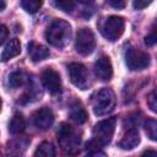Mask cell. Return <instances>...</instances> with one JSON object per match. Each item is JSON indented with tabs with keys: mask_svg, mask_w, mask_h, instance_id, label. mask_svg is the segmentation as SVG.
Segmentation results:
<instances>
[{
	"mask_svg": "<svg viewBox=\"0 0 157 157\" xmlns=\"http://www.w3.org/2000/svg\"><path fill=\"white\" fill-rule=\"evenodd\" d=\"M20 53H21V43L17 38H12L5 44L4 50L1 53V60L6 61L9 59H12V58L17 56Z\"/></svg>",
	"mask_w": 157,
	"mask_h": 157,
	"instance_id": "14",
	"label": "cell"
},
{
	"mask_svg": "<svg viewBox=\"0 0 157 157\" xmlns=\"http://www.w3.org/2000/svg\"><path fill=\"white\" fill-rule=\"evenodd\" d=\"M125 28V21L123 17L120 16H109L107 17L103 23L101 25V33L102 36L110 42L117 40L118 38H120V36L123 34Z\"/></svg>",
	"mask_w": 157,
	"mask_h": 157,
	"instance_id": "5",
	"label": "cell"
},
{
	"mask_svg": "<svg viewBox=\"0 0 157 157\" xmlns=\"http://www.w3.org/2000/svg\"><path fill=\"white\" fill-rule=\"evenodd\" d=\"M53 4L56 9L66 13L71 12L75 9V0H53Z\"/></svg>",
	"mask_w": 157,
	"mask_h": 157,
	"instance_id": "20",
	"label": "cell"
},
{
	"mask_svg": "<svg viewBox=\"0 0 157 157\" xmlns=\"http://www.w3.org/2000/svg\"><path fill=\"white\" fill-rule=\"evenodd\" d=\"M25 129H26V121H25L23 115L21 113H16L11 118V121L9 124V131L12 135H17V134L23 132Z\"/></svg>",
	"mask_w": 157,
	"mask_h": 157,
	"instance_id": "16",
	"label": "cell"
},
{
	"mask_svg": "<svg viewBox=\"0 0 157 157\" xmlns=\"http://www.w3.org/2000/svg\"><path fill=\"white\" fill-rule=\"evenodd\" d=\"M6 37H7V28L5 25H1L0 27V43L4 44V42L6 40Z\"/></svg>",
	"mask_w": 157,
	"mask_h": 157,
	"instance_id": "26",
	"label": "cell"
},
{
	"mask_svg": "<svg viewBox=\"0 0 157 157\" xmlns=\"http://www.w3.org/2000/svg\"><path fill=\"white\" fill-rule=\"evenodd\" d=\"M58 142L61 148L69 153H75L78 148L81 137L80 134L67 123H61L58 129Z\"/></svg>",
	"mask_w": 157,
	"mask_h": 157,
	"instance_id": "3",
	"label": "cell"
},
{
	"mask_svg": "<svg viewBox=\"0 0 157 157\" xmlns=\"http://www.w3.org/2000/svg\"><path fill=\"white\" fill-rule=\"evenodd\" d=\"M28 54H29L32 61L38 63L49 56V49L42 44L36 43V42H29L28 43Z\"/></svg>",
	"mask_w": 157,
	"mask_h": 157,
	"instance_id": "13",
	"label": "cell"
},
{
	"mask_svg": "<svg viewBox=\"0 0 157 157\" xmlns=\"http://www.w3.org/2000/svg\"><path fill=\"white\" fill-rule=\"evenodd\" d=\"M67 71H69L71 82L76 87H78L80 90H86L88 87L90 76H88V71L85 65H82L80 63H71L67 66Z\"/></svg>",
	"mask_w": 157,
	"mask_h": 157,
	"instance_id": "8",
	"label": "cell"
},
{
	"mask_svg": "<svg viewBox=\"0 0 157 157\" xmlns=\"http://www.w3.org/2000/svg\"><path fill=\"white\" fill-rule=\"evenodd\" d=\"M148 105L153 112H157V90L148 96Z\"/></svg>",
	"mask_w": 157,
	"mask_h": 157,
	"instance_id": "23",
	"label": "cell"
},
{
	"mask_svg": "<svg viewBox=\"0 0 157 157\" xmlns=\"http://www.w3.org/2000/svg\"><path fill=\"white\" fill-rule=\"evenodd\" d=\"M144 128L147 137L157 142V119H147L144 123Z\"/></svg>",
	"mask_w": 157,
	"mask_h": 157,
	"instance_id": "17",
	"label": "cell"
},
{
	"mask_svg": "<svg viewBox=\"0 0 157 157\" xmlns=\"http://www.w3.org/2000/svg\"><path fill=\"white\" fill-rule=\"evenodd\" d=\"M151 1L152 0H132V6L136 10H141V9H145L147 5H150Z\"/></svg>",
	"mask_w": 157,
	"mask_h": 157,
	"instance_id": "24",
	"label": "cell"
},
{
	"mask_svg": "<svg viewBox=\"0 0 157 157\" xmlns=\"http://www.w3.org/2000/svg\"><path fill=\"white\" fill-rule=\"evenodd\" d=\"M70 118L77 124H83L87 120V112L80 101H74L70 104Z\"/></svg>",
	"mask_w": 157,
	"mask_h": 157,
	"instance_id": "15",
	"label": "cell"
},
{
	"mask_svg": "<svg viewBox=\"0 0 157 157\" xmlns=\"http://www.w3.org/2000/svg\"><path fill=\"white\" fill-rule=\"evenodd\" d=\"M115 94L110 88H102L92 96V109L96 115H105L115 107Z\"/></svg>",
	"mask_w": 157,
	"mask_h": 157,
	"instance_id": "2",
	"label": "cell"
},
{
	"mask_svg": "<svg viewBox=\"0 0 157 157\" xmlns=\"http://www.w3.org/2000/svg\"><path fill=\"white\" fill-rule=\"evenodd\" d=\"M5 9V0H1V10Z\"/></svg>",
	"mask_w": 157,
	"mask_h": 157,
	"instance_id": "29",
	"label": "cell"
},
{
	"mask_svg": "<svg viewBox=\"0 0 157 157\" xmlns=\"http://www.w3.org/2000/svg\"><path fill=\"white\" fill-rule=\"evenodd\" d=\"M144 155H155V156H157V151H145Z\"/></svg>",
	"mask_w": 157,
	"mask_h": 157,
	"instance_id": "27",
	"label": "cell"
},
{
	"mask_svg": "<svg viewBox=\"0 0 157 157\" xmlns=\"http://www.w3.org/2000/svg\"><path fill=\"white\" fill-rule=\"evenodd\" d=\"M80 2H83V4H88V2H92L93 0H78Z\"/></svg>",
	"mask_w": 157,
	"mask_h": 157,
	"instance_id": "28",
	"label": "cell"
},
{
	"mask_svg": "<svg viewBox=\"0 0 157 157\" xmlns=\"http://www.w3.org/2000/svg\"><path fill=\"white\" fill-rule=\"evenodd\" d=\"M42 83L45 87V90L52 94H56L61 91L60 75L52 67H47L42 72Z\"/></svg>",
	"mask_w": 157,
	"mask_h": 157,
	"instance_id": "9",
	"label": "cell"
},
{
	"mask_svg": "<svg viewBox=\"0 0 157 157\" xmlns=\"http://www.w3.org/2000/svg\"><path fill=\"white\" fill-rule=\"evenodd\" d=\"M115 124L117 119L115 118H108L102 121H98L92 131V141L98 145L99 147L108 145L112 141V137L115 131Z\"/></svg>",
	"mask_w": 157,
	"mask_h": 157,
	"instance_id": "4",
	"label": "cell"
},
{
	"mask_svg": "<svg viewBox=\"0 0 157 157\" xmlns=\"http://www.w3.org/2000/svg\"><path fill=\"white\" fill-rule=\"evenodd\" d=\"M34 156H40V157H54L55 156V148L52 144L49 142H42L38 148L34 152Z\"/></svg>",
	"mask_w": 157,
	"mask_h": 157,
	"instance_id": "18",
	"label": "cell"
},
{
	"mask_svg": "<svg viewBox=\"0 0 157 157\" xmlns=\"http://www.w3.org/2000/svg\"><path fill=\"white\" fill-rule=\"evenodd\" d=\"M125 64L131 71L144 70L150 65V55L142 50L130 47L125 53Z\"/></svg>",
	"mask_w": 157,
	"mask_h": 157,
	"instance_id": "6",
	"label": "cell"
},
{
	"mask_svg": "<svg viewBox=\"0 0 157 157\" xmlns=\"http://www.w3.org/2000/svg\"><path fill=\"white\" fill-rule=\"evenodd\" d=\"M43 1L44 0H21V6L23 7L25 11L29 13H34L42 7Z\"/></svg>",
	"mask_w": 157,
	"mask_h": 157,
	"instance_id": "19",
	"label": "cell"
},
{
	"mask_svg": "<svg viewBox=\"0 0 157 157\" xmlns=\"http://www.w3.org/2000/svg\"><path fill=\"white\" fill-rule=\"evenodd\" d=\"M96 48V39L94 34L88 28H81L77 32L76 40H75V49L81 55H90L93 53Z\"/></svg>",
	"mask_w": 157,
	"mask_h": 157,
	"instance_id": "7",
	"label": "cell"
},
{
	"mask_svg": "<svg viewBox=\"0 0 157 157\" xmlns=\"http://www.w3.org/2000/svg\"><path fill=\"white\" fill-rule=\"evenodd\" d=\"M94 74L96 76L102 81H108L113 76V66L110 63V59L105 55H102L97 59L94 63Z\"/></svg>",
	"mask_w": 157,
	"mask_h": 157,
	"instance_id": "11",
	"label": "cell"
},
{
	"mask_svg": "<svg viewBox=\"0 0 157 157\" xmlns=\"http://www.w3.org/2000/svg\"><path fill=\"white\" fill-rule=\"evenodd\" d=\"M32 119L36 128H38L39 130H47L54 123V114L52 109H49L48 107H43L33 114Z\"/></svg>",
	"mask_w": 157,
	"mask_h": 157,
	"instance_id": "10",
	"label": "cell"
},
{
	"mask_svg": "<svg viewBox=\"0 0 157 157\" xmlns=\"http://www.w3.org/2000/svg\"><path fill=\"white\" fill-rule=\"evenodd\" d=\"M145 43H146L147 45H152V44L157 43V18H156L155 23L152 25L150 33L145 37Z\"/></svg>",
	"mask_w": 157,
	"mask_h": 157,
	"instance_id": "22",
	"label": "cell"
},
{
	"mask_svg": "<svg viewBox=\"0 0 157 157\" xmlns=\"http://www.w3.org/2000/svg\"><path fill=\"white\" fill-rule=\"evenodd\" d=\"M25 83V76L21 71H15L9 76V85L12 88H18Z\"/></svg>",
	"mask_w": 157,
	"mask_h": 157,
	"instance_id": "21",
	"label": "cell"
},
{
	"mask_svg": "<svg viewBox=\"0 0 157 157\" xmlns=\"http://www.w3.org/2000/svg\"><path fill=\"white\" fill-rule=\"evenodd\" d=\"M108 2H109V5H110L112 7L120 10V9H123V7L125 6L126 0H108Z\"/></svg>",
	"mask_w": 157,
	"mask_h": 157,
	"instance_id": "25",
	"label": "cell"
},
{
	"mask_svg": "<svg viewBox=\"0 0 157 157\" xmlns=\"http://www.w3.org/2000/svg\"><path fill=\"white\" fill-rule=\"evenodd\" d=\"M140 144V135L135 126H130L125 135L119 141V147L123 150H132Z\"/></svg>",
	"mask_w": 157,
	"mask_h": 157,
	"instance_id": "12",
	"label": "cell"
},
{
	"mask_svg": "<svg viewBox=\"0 0 157 157\" xmlns=\"http://www.w3.org/2000/svg\"><path fill=\"white\" fill-rule=\"evenodd\" d=\"M71 38V26L64 20H55L45 31L47 42L56 48H64Z\"/></svg>",
	"mask_w": 157,
	"mask_h": 157,
	"instance_id": "1",
	"label": "cell"
}]
</instances>
